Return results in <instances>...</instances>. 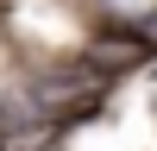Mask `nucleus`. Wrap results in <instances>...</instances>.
<instances>
[{"label": "nucleus", "instance_id": "obj_1", "mask_svg": "<svg viewBox=\"0 0 157 151\" xmlns=\"http://www.w3.org/2000/svg\"><path fill=\"white\" fill-rule=\"evenodd\" d=\"M57 132H63V126H57V113H50L44 101L32 95V88L0 95V151H44Z\"/></svg>", "mask_w": 157, "mask_h": 151}, {"label": "nucleus", "instance_id": "obj_2", "mask_svg": "<svg viewBox=\"0 0 157 151\" xmlns=\"http://www.w3.org/2000/svg\"><path fill=\"white\" fill-rule=\"evenodd\" d=\"M88 69H101L113 82V69H126V63H145V38H94V44H88Z\"/></svg>", "mask_w": 157, "mask_h": 151}, {"label": "nucleus", "instance_id": "obj_3", "mask_svg": "<svg viewBox=\"0 0 157 151\" xmlns=\"http://www.w3.org/2000/svg\"><path fill=\"white\" fill-rule=\"evenodd\" d=\"M151 107H157V88H151Z\"/></svg>", "mask_w": 157, "mask_h": 151}]
</instances>
